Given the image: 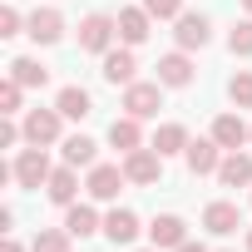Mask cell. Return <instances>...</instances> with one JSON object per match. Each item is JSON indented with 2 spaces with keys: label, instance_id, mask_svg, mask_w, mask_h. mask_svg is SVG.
Instances as JSON below:
<instances>
[{
  "label": "cell",
  "instance_id": "cell-13",
  "mask_svg": "<svg viewBox=\"0 0 252 252\" xmlns=\"http://www.w3.org/2000/svg\"><path fill=\"white\" fill-rule=\"evenodd\" d=\"M149 237H154V247H183L188 242V222L178 213H158L149 222Z\"/></svg>",
  "mask_w": 252,
  "mask_h": 252
},
{
  "label": "cell",
  "instance_id": "cell-33",
  "mask_svg": "<svg viewBox=\"0 0 252 252\" xmlns=\"http://www.w3.org/2000/svg\"><path fill=\"white\" fill-rule=\"evenodd\" d=\"M247 252H252V227H247Z\"/></svg>",
  "mask_w": 252,
  "mask_h": 252
},
{
  "label": "cell",
  "instance_id": "cell-20",
  "mask_svg": "<svg viewBox=\"0 0 252 252\" xmlns=\"http://www.w3.org/2000/svg\"><path fill=\"white\" fill-rule=\"evenodd\" d=\"M55 109H60L64 119H89V114H94V99H89V89L64 84V89H60V99H55Z\"/></svg>",
  "mask_w": 252,
  "mask_h": 252
},
{
  "label": "cell",
  "instance_id": "cell-32",
  "mask_svg": "<svg viewBox=\"0 0 252 252\" xmlns=\"http://www.w3.org/2000/svg\"><path fill=\"white\" fill-rule=\"evenodd\" d=\"M0 252H20V242H15V237H5V247H0Z\"/></svg>",
  "mask_w": 252,
  "mask_h": 252
},
{
  "label": "cell",
  "instance_id": "cell-9",
  "mask_svg": "<svg viewBox=\"0 0 252 252\" xmlns=\"http://www.w3.org/2000/svg\"><path fill=\"white\" fill-rule=\"evenodd\" d=\"M134 69H139L134 45H119V50H109V55H104V69H99V74H104L109 84H124V89H129V84H134Z\"/></svg>",
  "mask_w": 252,
  "mask_h": 252
},
{
  "label": "cell",
  "instance_id": "cell-14",
  "mask_svg": "<svg viewBox=\"0 0 252 252\" xmlns=\"http://www.w3.org/2000/svg\"><path fill=\"white\" fill-rule=\"evenodd\" d=\"M213 139L232 154V149H242V144H252V129H247V124L237 119V114H218L213 119Z\"/></svg>",
  "mask_w": 252,
  "mask_h": 252
},
{
  "label": "cell",
  "instance_id": "cell-30",
  "mask_svg": "<svg viewBox=\"0 0 252 252\" xmlns=\"http://www.w3.org/2000/svg\"><path fill=\"white\" fill-rule=\"evenodd\" d=\"M10 35H20V10L0 5V40H10Z\"/></svg>",
  "mask_w": 252,
  "mask_h": 252
},
{
  "label": "cell",
  "instance_id": "cell-2",
  "mask_svg": "<svg viewBox=\"0 0 252 252\" xmlns=\"http://www.w3.org/2000/svg\"><path fill=\"white\" fill-rule=\"evenodd\" d=\"M114 35H119V20L114 15H84L79 20V50H89V55H109L114 50Z\"/></svg>",
  "mask_w": 252,
  "mask_h": 252
},
{
  "label": "cell",
  "instance_id": "cell-11",
  "mask_svg": "<svg viewBox=\"0 0 252 252\" xmlns=\"http://www.w3.org/2000/svg\"><path fill=\"white\" fill-rule=\"evenodd\" d=\"M25 35H30V40H35V45H55V40H60V35H64V15H60V10H50V5H45V10H35V15H30V20H25Z\"/></svg>",
  "mask_w": 252,
  "mask_h": 252
},
{
  "label": "cell",
  "instance_id": "cell-25",
  "mask_svg": "<svg viewBox=\"0 0 252 252\" xmlns=\"http://www.w3.org/2000/svg\"><path fill=\"white\" fill-rule=\"evenodd\" d=\"M227 99H232L237 109H252V69H237V74L227 79Z\"/></svg>",
  "mask_w": 252,
  "mask_h": 252
},
{
  "label": "cell",
  "instance_id": "cell-22",
  "mask_svg": "<svg viewBox=\"0 0 252 252\" xmlns=\"http://www.w3.org/2000/svg\"><path fill=\"white\" fill-rule=\"evenodd\" d=\"M64 227H69V237H94V232H104V222H99V213H94L89 203H69Z\"/></svg>",
  "mask_w": 252,
  "mask_h": 252
},
{
  "label": "cell",
  "instance_id": "cell-24",
  "mask_svg": "<svg viewBox=\"0 0 252 252\" xmlns=\"http://www.w3.org/2000/svg\"><path fill=\"white\" fill-rule=\"evenodd\" d=\"M10 74H15L25 89H45V84H50V69H45L40 60H30V55H25V60H15V64H10Z\"/></svg>",
  "mask_w": 252,
  "mask_h": 252
},
{
  "label": "cell",
  "instance_id": "cell-16",
  "mask_svg": "<svg viewBox=\"0 0 252 252\" xmlns=\"http://www.w3.org/2000/svg\"><path fill=\"white\" fill-rule=\"evenodd\" d=\"M60 154H64L69 168H94V163H99V144H94L89 134H69V139L60 144Z\"/></svg>",
  "mask_w": 252,
  "mask_h": 252
},
{
  "label": "cell",
  "instance_id": "cell-15",
  "mask_svg": "<svg viewBox=\"0 0 252 252\" xmlns=\"http://www.w3.org/2000/svg\"><path fill=\"white\" fill-rule=\"evenodd\" d=\"M173 40H178V50H203V45L213 40V25H208L203 15H178Z\"/></svg>",
  "mask_w": 252,
  "mask_h": 252
},
{
  "label": "cell",
  "instance_id": "cell-31",
  "mask_svg": "<svg viewBox=\"0 0 252 252\" xmlns=\"http://www.w3.org/2000/svg\"><path fill=\"white\" fill-rule=\"evenodd\" d=\"M173 252H208L203 242H183V247H173Z\"/></svg>",
  "mask_w": 252,
  "mask_h": 252
},
{
  "label": "cell",
  "instance_id": "cell-18",
  "mask_svg": "<svg viewBox=\"0 0 252 252\" xmlns=\"http://www.w3.org/2000/svg\"><path fill=\"white\" fill-rule=\"evenodd\" d=\"M104 237H109L114 247H129V242L139 237V218H134L129 208H114V213L104 218Z\"/></svg>",
  "mask_w": 252,
  "mask_h": 252
},
{
  "label": "cell",
  "instance_id": "cell-19",
  "mask_svg": "<svg viewBox=\"0 0 252 252\" xmlns=\"http://www.w3.org/2000/svg\"><path fill=\"white\" fill-rule=\"evenodd\" d=\"M109 144H114L119 154H134V149H144V134H139V119H134V114L114 119V124H109Z\"/></svg>",
  "mask_w": 252,
  "mask_h": 252
},
{
  "label": "cell",
  "instance_id": "cell-34",
  "mask_svg": "<svg viewBox=\"0 0 252 252\" xmlns=\"http://www.w3.org/2000/svg\"><path fill=\"white\" fill-rule=\"evenodd\" d=\"M242 5H247V15H252V0H242Z\"/></svg>",
  "mask_w": 252,
  "mask_h": 252
},
{
  "label": "cell",
  "instance_id": "cell-26",
  "mask_svg": "<svg viewBox=\"0 0 252 252\" xmlns=\"http://www.w3.org/2000/svg\"><path fill=\"white\" fill-rule=\"evenodd\" d=\"M227 50H232V55H252V15L227 30Z\"/></svg>",
  "mask_w": 252,
  "mask_h": 252
},
{
  "label": "cell",
  "instance_id": "cell-1",
  "mask_svg": "<svg viewBox=\"0 0 252 252\" xmlns=\"http://www.w3.org/2000/svg\"><path fill=\"white\" fill-rule=\"evenodd\" d=\"M50 173H55V168H50V154H45V149H35V144H30V149H20V158L10 163V178H15L20 188H45V183H50Z\"/></svg>",
  "mask_w": 252,
  "mask_h": 252
},
{
  "label": "cell",
  "instance_id": "cell-21",
  "mask_svg": "<svg viewBox=\"0 0 252 252\" xmlns=\"http://www.w3.org/2000/svg\"><path fill=\"white\" fill-rule=\"evenodd\" d=\"M45 193H50V203L69 208V203L79 198V178H74V168H69V163H64V168H55V173H50V183H45Z\"/></svg>",
  "mask_w": 252,
  "mask_h": 252
},
{
  "label": "cell",
  "instance_id": "cell-17",
  "mask_svg": "<svg viewBox=\"0 0 252 252\" xmlns=\"http://www.w3.org/2000/svg\"><path fill=\"white\" fill-rule=\"evenodd\" d=\"M218 178H222V188H252V158L247 154H222V163H218Z\"/></svg>",
  "mask_w": 252,
  "mask_h": 252
},
{
  "label": "cell",
  "instance_id": "cell-23",
  "mask_svg": "<svg viewBox=\"0 0 252 252\" xmlns=\"http://www.w3.org/2000/svg\"><path fill=\"white\" fill-rule=\"evenodd\" d=\"M193 139H188V129H183V124H158V134H154V149L168 158V154H183Z\"/></svg>",
  "mask_w": 252,
  "mask_h": 252
},
{
  "label": "cell",
  "instance_id": "cell-3",
  "mask_svg": "<svg viewBox=\"0 0 252 252\" xmlns=\"http://www.w3.org/2000/svg\"><path fill=\"white\" fill-rule=\"evenodd\" d=\"M124 173H129V183H139V188H154V183L163 178V154H158V149L124 154Z\"/></svg>",
  "mask_w": 252,
  "mask_h": 252
},
{
  "label": "cell",
  "instance_id": "cell-4",
  "mask_svg": "<svg viewBox=\"0 0 252 252\" xmlns=\"http://www.w3.org/2000/svg\"><path fill=\"white\" fill-rule=\"evenodd\" d=\"M129 183V173H124V163H94L89 168V198H99V203H114L119 198V188Z\"/></svg>",
  "mask_w": 252,
  "mask_h": 252
},
{
  "label": "cell",
  "instance_id": "cell-6",
  "mask_svg": "<svg viewBox=\"0 0 252 252\" xmlns=\"http://www.w3.org/2000/svg\"><path fill=\"white\" fill-rule=\"evenodd\" d=\"M163 109V84H129L124 89V114H134V119H154Z\"/></svg>",
  "mask_w": 252,
  "mask_h": 252
},
{
  "label": "cell",
  "instance_id": "cell-5",
  "mask_svg": "<svg viewBox=\"0 0 252 252\" xmlns=\"http://www.w3.org/2000/svg\"><path fill=\"white\" fill-rule=\"evenodd\" d=\"M60 124H64L60 109H30V114H25V144H35V149L55 144V139H60Z\"/></svg>",
  "mask_w": 252,
  "mask_h": 252
},
{
  "label": "cell",
  "instance_id": "cell-27",
  "mask_svg": "<svg viewBox=\"0 0 252 252\" xmlns=\"http://www.w3.org/2000/svg\"><path fill=\"white\" fill-rule=\"evenodd\" d=\"M35 252H69V227H50L35 237Z\"/></svg>",
  "mask_w": 252,
  "mask_h": 252
},
{
  "label": "cell",
  "instance_id": "cell-10",
  "mask_svg": "<svg viewBox=\"0 0 252 252\" xmlns=\"http://www.w3.org/2000/svg\"><path fill=\"white\" fill-rule=\"evenodd\" d=\"M114 20H119V40H124V45H144V40H149V25H154V15H149L144 5H124Z\"/></svg>",
  "mask_w": 252,
  "mask_h": 252
},
{
  "label": "cell",
  "instance_id": "cell-35",
  "mask_svg": "<svg viewBox=\"0 0 252 252\" xmlns=\"http://www.w3.org/2000/svg\"><path fill=\"white\" fill-rule=\"evenodd\" d=\"M154 252H158V247H154Z\"/></svg>",
  "mask_w": 252,
  "mask_h": 252
},
{
  "label": "cell",
  "instance_id": "cell-8",
  "mask_svg": "<svg viewBox=\"0 0 252 252\" xmlns=\"http://www.w3.org/2000/svg\"><path fill=\"white\" fill-rule=\"evenodd\" d=\"M183 163H188V173H218L222 144H218V139H193V144L183 149Z\"/></svg>",
  "mask_w": 252,
  "mask_h": 252
},
{
  "label": "cell",
  "instance_id": "cell-29",
  "mask_svg": "<svg viewBox=\"0 0 252 252\" xmlns=\"http://www.w3.org/2000/svg\"><path fill=\"white\" fill-rule=\"evenodd\" d=\"M144 10H149L154 20H178V15H183V0H144Z\"/></svg>",
  "mask_w": 252,
  "mask_h": 252
},
{
  "label": "cell",
  "instance_id": "cell-12",
  "mask_svg": "<svg viewBox=\"0 0 252 252\" xmlns=\"http://www.w3.org/2000/svg\"><path fill=\"white\" fill-rule=\"evenodd\" d=\"M203 227H208L213 237H227V232H237V227H242V213H237V203H222V198H218V203H208V208H203Z\"/></svg>",
  "mask_w": 252,
  "mask_h": 252
},
{
  "label": "cell",
  "instance_id": "cell-28",
  "mask_svg": "<svg viewBox=\"0 0 252 252\" xmlns=\"http://www.w3.org/2000/svg\"><path fill=\"white\" fill-rule=\"evenodd\" d=\"M20 79L15 74H5V84H0V114H20Z\"/></svg>",
  "mask_w": 252,
  "mask_h": 252
},
{
  "label": "cell",
  "instance_id": "cell-7",
  "mask_svg": "<svg viewBox=\"0 0 252 252\" xmlns=\"http://www.w3.org/2000/svg\"><path fill=\"white\" fill-rule=\"evenodd\" d=\"M158 84H163V89H188V84H193V60H188V50H173V55L158 60Z\"/></svg>",
  "mask_w": 252,
  "mask_h": 252
}]
</instances>
